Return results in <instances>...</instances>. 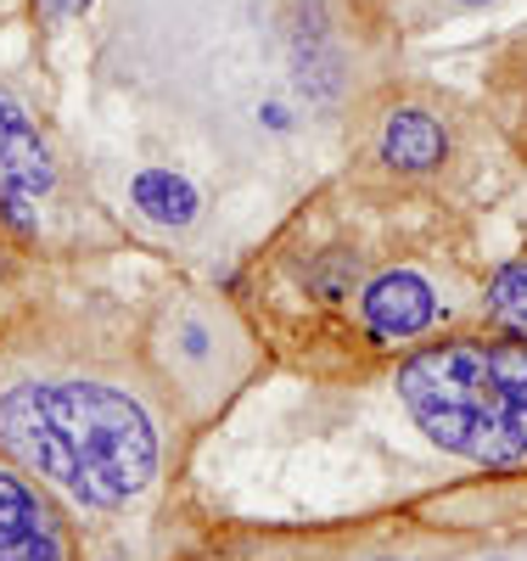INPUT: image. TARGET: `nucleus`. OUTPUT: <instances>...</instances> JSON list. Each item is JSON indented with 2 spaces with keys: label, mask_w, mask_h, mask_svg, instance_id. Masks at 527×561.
<instances>
[{
  "label": "nucleus",
  "mask_w": 527,
  "mask_h": 561,
  "mask_svg": "<svg viewBox=\"0 0 527 561\" xmlns=\"http://www.w3.org/2000/svg\"><path fill=\"white\" fill-rule=\"evenodd\" d=\"M415 427L477 466L527 460V343H438L399 365Z\"/></svg>",
  "instance_id": "obj_2"
},
{
  "label": "nucleus",
  "mask_w": 527,
  "mask_h": 561,
  "mask_svg": "<svg viewBox=\"0 0 527 561\" xmlns=\"http://www.w3.org/2000/svg\"><path fill=\"white\" fill-rule=\"evenodd\" d=\"M135 208L158 219V225H191L197 219V185L185 174H169V169H140L135 174Z\"/></svg>",
  "instance_id": "obj_7"
},
{
  "label": "nucleus",
  "mask_w": 527,
  "mask_h": 561,
  "mask_svg": "<svg viewBox=\"0 0 527 561\" xmlns=\"http://www.w3.org/2000/svg\"><path fill=\"white\" fill-rule=\"evenodd\" d=\"M0 561H73V534L51 494L0 455Z\"/></svg>",
  "instance_id": "obj_3"
},
{
  "label": "nucleus",
  "mask_w": 527,
  "mask_h": 561,
  "mask_svg": "<svg viewBox=\"0 0 527 561\" xmlns=\"http://www.w3.org/2000/svg\"><path fill=\"white\" fill-rule=\"evenodd\" d=\"M57 185V163L45 152V140L34 118L18 107V96L0 90V214L18 230L34 225V197H45Z\"/></svg>",
  "instance_id": "obj_4"
},
{
  "label": "nucleus",
  "mask_w": 527,
  "mask_h": 561,
  "mask_svg": "<svg viewBox=\"0 0 527 561\" xmlns=\"http://www.w3.org/2000/svg\"><path fill=\"white\" fill-rule=\"evenodd\" d=\"M438 158H444L438 118H426L415 107H399L388 124H381V163H388L393 174H426V169H438Z\"/></svg>",
  "instance_id": "obj_6"
},
{
  "label": "nucleus",
  "mask_w": 527,
  "mask_h": 561,
  "mask_svg": "<svg viewBox=\"0 0 527 561\" xmlns=\"http://www.w3.org/2000/svg\"><path fill=\"white\" fill-rule=\"evenodd\" d=\"M489 320L500 325L505 337L527 343V264H500L489 280Z\"/></svg>",
  "instance_id": "obj_8"
},
{
  "label": "nucleus",
  "mask_w": 527,
  "mask_h": 561,
  "mask_svg": "<svg viewBox=\"0 0 527 561\" xmlns=\"http://www.w3.org/2000/svg\"><path fill=\"white\" fill-rule=\"evenodd\" d=\"M359 320L376 343H410L421 332H433L444 320L433 280L415 270H381L370 287L359 293Z\"/></svg>",
  "instance_id": "obj_5"
},
{
  "label": "nucleus",
  "mask_w": 527,
  "mask_h": 561,
  "mask_svg": "<svg viewBox=\"0 0 527 561\" xmlns=\"http://www.w3.org/2000/svg\"><path fill=\"white\" fill-rule=\"evenodd\" d=\"M460 7H489V0H460Z\"/></svg>",
  "instance_id": "obj_10"
},
{
  "label": "nucleus",
  "mask_w": 527,
  "mask_h": 561,
  "mask_svg": "<svg viewBox=\"0 0 527 561\" xmlns=\"http://www.w3.org/2000/svg\"><path fill=\"white\" fill-rule=\"evenodd\" d=\"M0 455L73 494L90 511H124L163 472V427L152 404L95 370L0 377Z\"/></svg>",
  "instance_id": "obj_1"
},
{
  "label": "nucleus",
  "mask_w": 527,
  "mask_h": 561,
  "mask_svg": "<svg viewBox=\"0 0 527 561\" xmlns=\"http://www.w3.org/2000/svg\"><path fill=\"white\" fill-rule=\"evenodd\" d=\"M39 7L51 12V18H73V12H84V7H90V0H39Z\"/></svg>",
  "instance_id": "obj_9"
}]
</instances>
